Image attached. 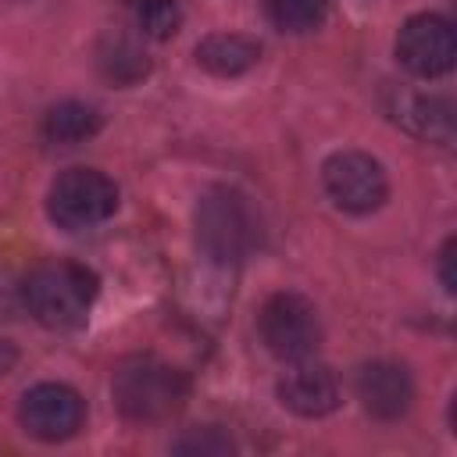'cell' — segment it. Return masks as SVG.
Segmentation results:
<instances>
[{
	"label": "cell",
	"instance_id": "8fae6325",
	"mask_svg": "<svg viewBox=\"0 0 457 457\" xmlns=\"http://www.w3.org/2000/svg\"><path fill=\"white\" fill-rule=\"evenodd\" d=\"M389 118L418 139H428L439 146H450V139H453V114H450V104L443 96L396 89L389 100Z\"/></svg>",
	"mask_w": 457,
	"mask_h": 457
},
{
	"label": "cell",
	"instance_id": "6da1fadb",
	"mask_svg": "<svg viewBox=\"0 0 457 457\" xmlns=\"http://www.w3.org/2000/svg\"><path fill=\"white\" fill-rule=\"evenodd\" d=\"M111 396L125 421L154 425V421L171 418L186 403L189 382L179 368H171L150 353H136V357H125L114 364Z\"/></svg>",
	"mask_w": 457,
	"mask_h": 457
},
{
	"label": "cell",
	"instance_id": "7a4b0ae2",
	"mask_svg": "<svg viewBox=\"0 0 457 457\" xmlns=\"http://www.w3.org/2000/svg\"><path fill=\"white\" fill-rule=\"evenodd\" d=\"M196 243L218 264H239L261 243V214L236 186H211L196 200Z\"/></svg>",
	"mask_w": 457,
	"mask_h": 457
},
{
	"label": "cell",
	"instance_id": "5b68a950",
	"mask_svg": "<svg viewBox=\"0 0 457 457\" xmlns=\"http://www.w3.org/2000/svg\"><path fill=\"white\" fill-rule=\"evenodd\" d=\"M257 336L278 361H303L321 346V321L307 296L271 293L257 311Z\"/></svg>",
	"mask_w": 457,
	"mask_h": 457
},
{
	"label": "cell",
	"instance_id": "52a82bcc",
	"mask_svg": "<svg viewBox=\"0 0 457 457\" xmlns=\"http://www.w3.org/2000/svg\"><path fill=\"white\" fill-rule=\"evenodd\" d=\"M18 421L32 439L64 443L86 421V400L64 382H39L25 389L18 403Z\"/></svg>",
	"mask_w": 457,
	"mask_h": 457
},
{
	"label": "cell",
	"instance_id": "7c38bea8",
	"mask_svg": "<svg viewBox=\"0 0 457 457\" xmlns=\"http://www.w3.org/2000/svg\"><path fill=\"white\" fill-rule=\"evenodd\" d=\"M261 61V43L239 32H211L196 43V64L218 79H232L250 71Z\"/></svg>",
	"mask_w": 457,
	"mask_h": 457
},
{
	"label": "cell",
	"instance_id": "9a60e30c",
	"mask_svg": "<svg viewBox=\"0 0 457 457\" xmlns=\"http://www.w3.org/2000/svg\"><path fill=\"white\" fill-rule=\"evenodd\" d=\"M328 0H268V14L282 32H311L325 21Z\"/></svg>",
	"mask_w": 457,
	"mask_h": 457
},
{
	"label": "cell",
	"instance_id": "8992f818",
	"mask_svg": "<svg viewBox=\"0 0 457 457\" xmlns=\"http://www.w3.org/2000/svg\"><path fill=\"white\" fill-rule=\"evenodd\" d=\"M321 186H325L328 200L346 214L378 211L389 196L386 168L364 150H336L321 164Z\"/></svg>",
	"mask_w": 457,
	"mask_h": 457
},
{
	"label": "cell",
	"instance_id": "9c48e42d",
	"mask_svg": "<svg viewBox=\"0 0 457 457\" xmlns=\"http://www.w3.org/2000/svg\"><path fill=\"white\" fill-rule=\"evenodd\" d=\"M278 403L300 418H325L339 407V382L336 371L314 357L289 361L278 378Z\"/></svg>",
	"mask_w": 457,
	"mask_h": 457
},
{
	"label": "cell",
	"instance_id": "4fadbf2b",
	"mask_svg": "<svg viewBox=\"0 0 457 457\" xmlns=\"http://www.w3.org/2000/svg\"><path fill=\"white\" fill-rule=\"evenodd\" d=\"M100 132V111L82 100H61L43 118V136L57 146H79Z\"/></svg>",
	"mask_w": 457,
	"mask_h": 457
},
{
	"label": "cell",
	"instance_id": "2e32d148",
	"mask_svg": "<svg viewBox=\"0 0 457 457\" xmlns=\"http://www.w3.org/2000/svg\"><path fill=\"white\" fill-rule=\"evenodd\" d=\"M132 11H136L139 32L154 39H168L182 25V11L175 0H132Z\"/></svg>",
	"mask_w": 457,
	"mask_h": 457
},
{
	"label": "cell",
	"instance_id": "d6986e66",
	"mask_svg": "<svg viewBox=\"0 0 457 457\" xmlns=\"http://www.w3.org/2000/svg\"><path fill=\"white\" fill-rule=\"evenodd\" d=\"M14 361H18V350H14V343H7L4 336H0V378L14 368Z\"/></svg>",
	"mask_w": 457,
	"mask_h": 457
},
{
	"label": "cell",
	"instance_id": "5bb4252c",
	"mask_svg": "<svg viewBox=\"0 0 457 457\" xmlns=\"http://www.w3.org/2000/svg\"><path fill=\"white\" fill-rule=\"evenodd\" d=\"M96 64H100V71L111 79V82H118V86H129V82H136V79H143L146 75V54L139 50V43L136 39H129L125 32H107L104 39H100V46H96Z\"/></svg>",
	"mask_w": 457,
	"mask_h": 457
},
{
	"label": "cell",
	"instance_id": "277c9868",
	"mask_svg": "<svg viewBox=\"0 0 457 457\" xmlns=\"http://www.w3.org/2000/svg\"><path fill=\"white\" fill-rule=\"evenodd\" d=\"M118 207V186L96 168H68L46 189V214L57 228L82 232L107 221Z\"/></svg>",
	"mask_w": 457,
	"mask_h": 457
},
{
	"label": "cell",
	"instance_id": "e0dca14e",
	"mask_svg": "<svg viewBox=\"0 0 457 457\" xmlns=\"http://www.w3.org/2000/svg\"><path fill=\"white\" fill-rule=\"evenodd\" d=\"M171 450L186 453V457H225L236 450V443L218 425H200V428H189L186 436H179L171 443Z\"/></svg>",
	"mask_w": 457,
	"mask_h": 457
},
{
	"label": "cell",
	"instance_id": "3957f363",
	"mask_svg": "<svg viewBox=\"0 0 457 457\" xmlns=\"http://www.w3.org/2000/svg\"><path fill=\"white\" fill-rule=\"evenodd\" d=\"M96 275L86 264L75 261H46L36 264L21 286L29 314L46 328H75L86 321L93 300H96Z\"/></svg>",
	"mask_w": 457,
	"mask_h": 457
},
{
	"label": "cell",
	"instance_id": "ac0fdd59",
	"mask_svg": "<svg viewBox=\"0 0 457 457\" xmlns=\"http://www.w3.org/2000/svg\"><path fill=\"white\" fill-rule=\"evenodd\" d=\"M439 282H443L446 293H453V286H457V278H453V236L439 250Z\"/></svg>",
	"mask_w": 457,
	"mask_h": 457
},
{
	"label": "cell",
	"instance_id": "ba28073f",
	"mask_svg": "<svg viewBox=\"0 0 457 457\" xmlns=\"http://www.w3.org/2000/svg\"><path fill=\"white\" fill-rule=\"evenodd\" d=\"M453 25L443 14H411L396 32V61L418 79H439L453 68Z\"/></svg>",
	"mask_w": 457,
	"mask_h": 457
},
{
	"label": "cell",
	"instance_id": "30bf717a",
	"mask_svg": "<svg viewBox=\"0 0 457 457\" xmlns=\"http://www.w3.org/2000/svg\"><path fill=\"white\" fill-rule=\"evenodd\" d=\"M353 389L361 407L378 421H396L414 403V382L411 375L393 361H368L353 375Z\"/></svg>",
	"mask_w": 457,
	"mask_h": 457
}]
</instances>
